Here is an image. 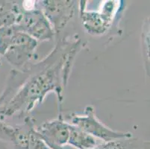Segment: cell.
<instances>
[{"instance_id":"cell-1","label":"cell","mask_w":150,"mask_h":149,"mask_svg":"<svg viewBox=\"0 0 150 149\" xmlns=\"http://www.w3.org/2000/svg\"><path fill=\"white\" fill-rule=\"evenodd\" d=\"M0 135L11 143L15 149H50L34 129L30 120L21 128H12L0 123Z\"/></svg>"},{"instance_id":"cell-2","label":"cell","mask_w":150,"mask_h":149,"mask_svg":"<svg viewBox=\"0 0 150 149\" xmlns=\"http://www.w3.org/2000/svg\"><path fill=\"white\" fill-rule=\"evenodd\" d=\"M72 125L77 126L86 133L93 136L103 139L106 143L117 139L132 138L130 133H122L113 131L105 126L95 117V111L93 107L88 106L85 108L84 116H74L72 117Z\"/></svg>"},{"instance_id":"cell-3","label":"cell","mask_w":150,"mask_h":149,"mask_svg":"<svg viewBox=\"0 0 150 149\" xmlns=\"http://www.w3.org/2000/svg\"><path fill=\"white\" fill-rule=\"evenodd\" d=\"M17 25L20 31L40 40L51 39L53 35L50 23L39 11H30L23 13Z\"/></svg>"},{"instance_id":"cell-4","label":"cell","mask_w":150,"mask_h":149,"mask_svg":"<svg viewBox=\"0 0 150 149\" xmlns=\"http://www.w3.org/2000/svg\"><path fill=\"white\" fill-rule=\"evenodd\" d=\"M36 131L43 143L50 149H64L68 143L69 124L61 119L43 123Z\"/></svg>"},{"instance_id":"cell-5","label":"cell","mask_w":150,"mask_h":149,"mask_svg":"<svg viewBox=\"0 0 150 149\" xmlns=\"http://www.w3.org/2000/svg\"><path fill=\"white\" fill-rule=\"evenodd\" d=\"M36 46V40L18 28L12 37L5 56L11 64L20 66L29 59Z\"/></svg>"},{"instance_id":"cell-6","label":"cell","mask_w":150,"mask_h":149,"mask_svg":"<svg viewBox=\"0 0 150 149\" xmlns=\"http://www.w3.org/2000/svg\"><path fill=\"white\" fill-rule=\"evenodd\" d=\"M81 17L84 28L91 34L100 35L107 29L109 17L105 14L82 11Z\"/></svg>"},{"instance_id":"cell-7","label":"cell","mask_w":150,"mask_h":149,"mask_svg":"<svg viewBox=\"0 0 150 149\" xmlns=\"http://www.w3.org/2000/svg\"><path fill=\"white\" fill-rule=\"evenodd\" d=\"M69 136L68 143L78 149H94L96 147V139L94 136L75 126L69 125Z\"/></svg>"},{"instance_id":"cell-8","label":"cell","mask_w":150,"mask_h":149,"mask_svg":"<svg viewBox=\"0 0 150 149\" xmlns=\"http://www.w3.org/2000/svg\"><path fill=\"white\" fill-rule=\"evenodd\" d=\"M94 149H149V143L127 138L108 142Z\"/></svg>"}]
</instances>
